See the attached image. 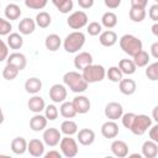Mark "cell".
<instances>
[{"mask_svg":"<svg viewBox=\"0 0 158 158\" xmlns=\"http://www.w3.org/2000/svg\"><path fill=\"white\" fill-rule=\"evenodd\" d=\"M101 135L105 138H115V137H117V135H118V125L112 120H109V121L104 122L101 125Z\"/></svg>","mask_w":158,"mask_h":158,"instance_id":"2e32d148","label":"cell"},{"mask_svg":"<svg viewBox=\"0 0 158 158\" xmlns=\"http://www.w3.org/2000/svg\"><path fill=\"white\" fill-rule=\"evenodd\" d=\"M15 1H20V0H15Z\"/></svg>","mask_w":158,"mask_h":158,"instance_id":"6f0895ef","label":"cell"},{"mask_svg":"<svg viewBox=\"0 0 158 158\" xmlns=\"http://www.w3.org/2000/svg\"><path fill=\"white\" fill-rule=\"evenodd\" d=\"M46 158H62L63 156H62V153L60 152H58V151H56V149H52V151H49V152H47V153H44L43 154Z\"/></svg>","mask_w":158,"mask_h":158,"instance_id":"f907efd6","label":"cell"},{"mask_svg":"<svg viewBox=\"0 0 158 158\" xmlns=\"http://www.w3.org/2000/svg\"><path fill=\"white\" fill-rule=\"evenodd\" d=\"M105 116L109 118V120H112V121H116L118 118H121L122 114H123V107L120 102L117 101H111L109 104H106L105 106Z\"/></svg>","mask_w":158,"mask_h":158,"instance_id":"9c48e42d","label":"cell"},{"mask_svg":"<svg viewBox=\"0 0 158 158\" xmlns=\"http://www.w3.org/2000/svg\"><path fill=\"white\" fill-rule=\"evenodd\" d=\"M148 16H149V19H151L152 21H154V22L158 21V4H154V5H152V6L149 7V10H148Z\"/></svg>","mask_w":158,"mask_h":158,"instance_id":"bcb514c9","label":"cell"},{"mask_svg":"<svg viewBox=\"0 0 158 158\" xmlns=\"http://www.w3.org/2000/svg\"><path fill=\"white\" fill-rule=\"evenodd\" d=\"M85 44V35L81 31H73L63 41V47L68 53H77Z\"/></svg>","mask_w":158,"mask_h":158,"instance_id":"3957f363","label":"cell"},{"mask_svg":"<svg viewBox=\"0 0 158 158\" xmlns=\"http://www.w3.org/2000/svg\"><path fill=\"white\" fill-rule=\"evenodd\" d=\"M47 121H48V120L46 118L44 115H41V112H40V114H36V115L32 116L31 120H30V128H31L32 131H35V132L43 131V130L46 128V126H47Z\"/></svg>","mask_w":158,"mask_h":158,"instance_id":"ffe728a7","label":"cell"},{"mask_svg":"<svg viewBox=\"0 0 158 158\" xmlns=\"http://www.w3.org/2000/svg\"><path fill=\"white\" fill-rule=\"evenodd\" d=\"M4 118H5V117H4V114H2V110H1V107H0V125H1L2 122H4Z\"/></svg>","mask_w":158,"mask_h":158,"instance_id":"9f6ffc18","label":"cell"},{"mask_svg":"<svg viewBox=\"0 0 158 158\" xmlns=\"http://www.w3.org/2000/svg\"><path fill=\"white\" fill-rule=\"evenodd\" d=\"M148 135H149V138H151L152 141H154V142L158 143V125H157V123L149 127Z\"/></svg>","mask_w":158,"mask_h":158,"instance_id":"7dc6e473","label":"cell"},{"mask_svg":"<svg viewBox=\"0 0 158 158\" xmlns=\"http://www.w3.org/2000/svg\"><path fill=\"white\" fill-rule=\"evenodd\" d=\"M81 75L88 84H93L104 80V78L106 77V70L100 64H90L83 69Z\"/></svg>","mask_w":158,"mask_h":158,"instance_id":"277c9868","label":"cell"},{"mask_svg":"<svg viewBox=\"0 0 158 158\" xmlns=\"http://www.w3.org/2000/svg\"><path fill=\"white\" fill-rule=\"evenodd\" d=\"M27 152L32 157H42L44 154V143L38 138H33L27 142Z\"/></svg>","mask_w":158,"mask_h":158,"instance_id":"4fadbf2b","label":"cell"},{"mask_svg":"<svg viewBox=\"0 0 158 158\" xmlns=\"http://www.w3.org/2000/svg\"><path fill=\"white\" fill-rule=\"evenodd\" d=\"M42 89V81L41 79L36 78V77H32V78H28L26 81H25V90L28 93V94H38Z\"/></svg>","mask_w":158,"mask_h":158,"instance_id":"cb8c5ba5","label":"cell"},{"mask_svg":"<svg viewBox=\"0 0 158 158\" xmlns=\"http://www.w3.org/2000/svg\"><path fill=\"white\" fill-rule=\"evenodd\" d=\"M60 44H62V38H60L58 35H56V33H51V35H48V36L46 37L44 46H46V48H47L48 51H51V52H56V51L59 49Z\"/></svg>","mask_w":158,"mask_h":158,"instance_id":"484cf974","label":"cell"},{"mask_svg":"<svg viewBox=\"0 0 158 158\" xmlns=\"http://www.w3.org/2000/svg\"><path fill=\"white\" fill-rule=\"evenodd\" d=\"M128 16L133 22H142L146 19V9L137 7V6H131Z\"/></svg>","mask_w":158,"mask_h":158,"instance_id":"d6a6232c","label":"cell"},{"mask_svg":"<svg viewBox=\"0 0 158 158\" xmlns=\"http://www.w3.org/2000/svg\"><path fill=\"white\" fill-rule=\"evenodd\" d=\"M72 104H73V106H74L77 114H86V112L90 110V106H91L90 100H89L86 96H84V95H78V96H75V98L73 99Z\"/></svg>","mask_w":158,"mask_h":158,"instance_id":"7c38bea8","label":"cell"},{"mask_svg":"<svg viewBox=\"0 0 158 158\" xmlns=\"http://www.w3.org/2000/svg\"><path fill=\"white\" fill-rule=\"evenodd\" d=\"M99 42L101 46L104 47H112L116 44L117 42V35L115 31H111V30H106L104 32L100 33L99 36Z\"/></svg>","mask_w":158,"mask_h":158,"instance_id":"d6986e66","label":"cell"},{"mask_svg":"<svg viewBox=\"0 0 158 158\" xmlns=\"http://www.w3.org/2000/svg\"><path fill=\"white\" fill-rule=\"evenodd\" d=\"M59 148H60V153L63 157L65 158H73L78 154V143L74 138H72V136H65L62 137L59 141Z\"/></svg>","mask_w":158,"mask_h":158,"instance_id":"8992f818","label":"cell"},{"mask_svg":"<svg viewBox=\"0 0 158 158\" xmlns=\"http://www.w3.org/2000/svg\"><path fill=\"white\" fill-rule=\"evenodd\" d=\"M43 143L44 146L48 147H56L57 144H59V141L62 138V132L56 128V127H49V128H44L43 130Z\"/></svg>","mask_w":158,"mask_h":158,"instance_id":"ba28073f","label":"cell"},{"mask_svg":"<svg viewBox=\"0 0 158 158\" xmlns=\"http://www.w3.org/2000/svg\"><path fill=\"white\" fill-rule=\"evenodd\" d=\"M152 126V118L148 115H136L135 120L130 127V131L136 136H142L147 132V130Z\"/></svg>","mask_w":158,"mask_h":158,"instance_id":"5b68a950","label":"cell"},{"mask_svg":"<svg viewBox=\"0 0 158 158\" xmlns=\"http://www.w3.org/2000/svg\"><path fill=\"white\" fill-rule=\"evenodd\" d=\"M6 62L9 64H12L14 67H16L20 72L26 68V65H27L26 56L22 54V53H20V52H14V53L9 54L7 58H6Z\"/></svg>","mask_w":158,"mask_h":158,"instance_id":"8fae6325","label":"cell"},{"mask_svg":"<svg viewBox=\"0 0 158 158\" xmlns=\"http://www.w3.org/2000/svg\"><path fill=\"white\" fill-rule=\"evenodd\" d=\"M49 98L53 102L60 104L67 99V88L63 84H53L49 88Z\"/></svg>","mask_w":158,"mask_h":158,"instance_id":"30bf717a","label":"cell"},{"mask_svg":"<svg viewBox=\"0 0 158 158\" xmlns=\"http://www.w3.org/2000/svg\"><path fill=\"white\" fill-rule=\"evenodd\" d=\"M149 56H152L154 59L158 58V42L152 43V46H151V54Z\"/></svg>","mask_w":158,"mask_h":158,"instance_id":"f5cc1de1","label":"cell"},{"mask_svg":"<svg viewBox=\"0 0 158 158\" xmlns=\"http://www.w3.org/2000/svg\"><path fill=\"white\" fill-rule=\"evenodd\" d=\"M27 107L30 109V111L35 112V114H40L44 110L46 107V102H44V99L41 98L40 95L35 94L32 98L28 99L27 101Z\"/></svg>","mask_w":158,"mask_h":158,"instance_id":"ac0fdd59","label":"cell"},{"mask_svg":"<svg viewBox=\"0 0 158 158\" xmlns=\"http://www.w3.org/2000/svg\"><path fill=\"white\" fill-rule=\"evenodd\" d=\"M59 115V110L57 109V106L54 104H49L44 107V116L47 120L49 121H54Z\"/></svg>","mask_w":158,"mask_h":158,"instance_id":"ab89813d","label":"cell"},{"mask_svg":"<svg viewBox=\"0 0 158 158\" xmlns=\"http://www.w3.org/2000/svg\"><path fill=\"white\" fill-rule=\"evenodd\" d=\"M59 114L64 117V118H73L77 115V111L72 104V101H63L60 102V107H59Z\"/></svg>","mask_w":158,"mask_h":158,"instance_id":"4dcf8cb0","label":"cell"},{"mask_svg":"<svg viewBox=\"0 0 158 158\" xmlns=\"http://www.w3.org/2000/svg\"><path fill=\"white\" fill-rule=\"evenodd\" d=\"M4 14H5V17L7 20H17L20 19L22 11H21V7L17 5V4H9L6 5L5 10H4Z\"/></svg>","mask_w":158,"mask_h":158,"instance_id":"83f0119b","label":"cell"},{"mask_svg":"<svg viewBox=\"0 0 158 158\" xmlns=\"http://www.w3.org/2000/svg\"><path fill=\"white\" fill-rule=\"evenodd\" d=\"M63 81L73 93H78V94L84 93L89 85L83 78V75L79 72H74V70L67 72L63 75Z\"/></svg>","mask_w":158,"mask_h":158,"instance_id":"6da1fadb","label":"cell"},{"mask_svg":"<svg viewBox=\"0 0 158 158\" xmlns=\"http://www.w3.org/2000/svg\"><path fill=\"white\" fill-rule=\"evenodd\" d=\"M117 25V15L112 11H107L101 16V26L106 28H114Z\"/></svg>","mask_w":158,"mask_h":158,"instance_id":"1f68e13d","label":"cell"},{"mask_svg":"<svg viewBox=\"0 0 158 158\" xmlns=\"http://www.w3.org/2000/svg\"><path fill=\"white\" fill-rule=\"evenodd\" d=\"M59 131L65 136H73V135H75L78 132V125L73 120L67 118L65 121H63L60 123V130Z\"/></svg>","mask_w":158,"mask_h":158,"instance_id":"f1b7e54d","label":"cell"},{"mask_svg":"<svg viewBox=\"0 0 158 158\" xmlns=\"http://www.w3.org/2000/svg\"><path fill=\"white\" fill-rule=\"evenodd\" d=\"M118 68L122 72V74H126V75H132L135 72H136V65L133 63L132 59H121L118 62Z\"/></svg>","mask_w":158,"mask_h":158,"instance_id":"e575fe53","label":"cell"},{"mask_svg":"<svg viewBox=\"0 0 158 158\" xmlns=\"http://www.w3.org/2000/svg\"><path fill=\"white\" fill-rule=\"evenodd\" d=\"M149 59H151V56L148 54V52L141 49L139 52H137V53L133 56V59H132V60H133V63H135L136 67L143 68V67H146L147 64H149Z\"/></svg>","mask_w":158,"mask_h":158,"instance_id":"f546056e","label":"cell"},{"mask_svg":"<svg viewBox=\"0 0 158 158\" xmlns=\"http://www.w3.org/2000/svg\"><path fill=\"white\" fill-rule=\"evenodd\" d=\"M19 73H20V70L16 67H14L12 64H9V63L2 69V77H4L5 80H14L19 75Z\"/></svg>","mask_w":158,"mask_h":158,"instance_id":"74e56055","label":"cell"},{"mask_svg":"<svg viewBox=\"0 0 158 158\" xmlns=\"http://www.w3.org/2000/svg\"><path fill=\"white\" fill-rule=\"evenodd\" d=\"M35 28H36V22L31 17H25L19 23V31L21 35H25V36L33 33Z\"/></svg>","mask_w":158,"mask_h":158,"instance_id":"603a6c76","label":"cell"},{"mask_svg":"<svg viewBox=\"0 0 158 158\" xmlns=\"http://www.w3.org/2000/svg\"><path fill=\"white\" fill-rule=\"evenodd\" d=\"M135 116H136V114H133V112L122 114L121 121H122V125H123L127 130H130V127H131V125H132V122H133V120H135Z\"/></svg>","mask_w":158,"mask_h":158,"instance_id":"ee69618b","label":"cell"},{"mask_svg":"<svg viewBox=\"0 0 158 158\" xmlns=\"http://www.w3.org/2000/svg\"><path fill=\"white\" fill-rule=\"evenodd\" d=\"M86 31L90 36H99L102 32V26H101V23L93 21L86 26Z\"/></svg>","mask_w":158,"mask_h":158,"instance_id":"b9f144b4","label":"cell"},{"mask_svg":"<svg viewBox=\"0 0 158 158\" xmlns=\"http://www.w3.org/2000/svg\"><path fill=\"white\" fill-rule=\"evenodd\" d=\"M142 156L144 158H156L158 156V144L157 142L148 139L142 144Z\"/></svg>","mask_w":158,"mask_h":158,"instance_id":"7402d4cb","label":"cell"},{"mask_svg":"<svg viewBox=\"0 0 158 158\" xmlns=\"http://www.w3.org/2000/svg\"><path fill=\"white\" fill-rule=\"evenodd\" d=\"M93 64V56L89 52H79L74 57V67L83 70L85 67Z\"/></svg>","mask_w":158,"mask_h":158,"instance_id":"e0dca14e","label":"cell"},{"mask_svg":"<svg viewBox=\"0 0 158 158\" xmlns=\"http://www.w3.org/2000/svg\"><path fill=\"white\" fill-rule=\"evenodd\" d=\"M110 149H111L112 154L118 157V158H125V157L128 156V146L125 141H121V139L112 141V143L110 146Z\"/></svg>","mask_w":158,"mask_h":158,"instance_id":"5bb4252c","label":"cell"},{"mask_svg":"<svg viewBox=\"0 0 158 158\" xmlns=\"http://www.w3.org/2000/svg\"><path fill=\"white\" fill-rule=\"evenodd\" d=\"M0 6H1V4H0Z\"/></svg>","mask_w":158,"mask_h":158,"instance_id":"91938a15","label":"cell"},{"mask_svg":"<svg viewBox=\"0 0 158 158\" xmlns=\"http://www.w3.org/2000/svg\"><path fill=\"white\" fill-rule=\"evenodd\" d=\"M77 138L81 146H90L95 141V132L90 128H81L77 132Z\"/></svg>","mask_w":158,"mask_h":158,"instance_id":"9a60e30c","label":"cell"},{"mask_svg":"<svg viewBox=\"0 0 158 158\" xmlns=\"http://www.w3.org/2000/svg\"><path fill=\"white\" fill-rule=\"evenodd\" d=\"M12 30V25L10 23V21L0 17V36H7L9 33H11Z\"/></svg>","mask_w":158,"mask_h":158,"instance_id":"7bdbcfd3","label":"cell"},{"mask_svg":"<svg viewBox=\"0 0 158 158\" xmlns=\"http://www.w3.org/2000/svg\"><path fill=\"white\" fill-rule=\"evenodd\" d=\"M51 1L62 14H68L73 10V0H51Z\"/></svg>","mask_w":158,"mask_h":158,"instance_id":"d590c367","label":"cell"},{"mask_svg":"<svg viewBox=\"0 0 158 158\" xmlns=\"http://www.w3.org/2000/svg\"><path fill=\"white\" fill-rule=\"evenodd\" d=\"M7 56H9V47L2 40H0V62L5 60Z\"/></svg>","mask_w":158,"mask_h":158,"instance_id":"f6af8a7d","label":"cell"},{"mask_svg":"<svg viewBox=\"0 0 158 158\" xmlns=\"http://www.w3.org/2000/svg\"><path fill=\"white\" fill-rule=\"evenodd\" d=\"M122 0H104V4L106 7L114 10V9H117L120 5H121Z\"/></svg>","mask_w":158,"mask_h":158,"instance_id":"c3c4849f","label":"cell"},{"mask_svg":"<svg viewBox=\"0 0 158 158\" xmlns=\"http://www.w3.org/2000/svg\"><path fill=\"white\" fill-rule=\"evenodd\" d=\"M118 89L123 94V95H132L136 93V89H137V85H136V81L133 79H130V78H126V79H121L118 81Z\"/></svg>","mask_w":158,"mask_h":158,"instance_id":"44dd1931","label":"cell"},{"mask_svg":"<svg viewBox=\"0 0 158 158\" xmlns=\"http://www.w3.org/2000/svg\"><path fill=\"white\" fill-rule=\"evenodd\" d=\"M88 15L86 12L81 11V10H78V11H74L73 14L69 15V17L67 19V23L70 28L73 30H80L83 28L84 26L88 25Z\"/></svg>","mask_w":158,"mask_h":158,"instance_id":"52a82bcc","label":"cell"},{"mask_svg":"<svg viewBox=\"0 0 158 158\" xmlns=\"http://www.w3.org/2000/svg\"><path fill=\"white\" fill-rule=\"evenodd\" d=\"M11 151L12 153L20 156V154H23L26 151H27V141L23 138V137H15L12 141H11Z\"/></svg>","mask_w":158,"mask_h":158,"instance_id":"d4e9b609","label":"cell"},{"mask_svg":"<svg viewBox=\"0 0 158 158\" xmlns=\"http://www.w3.org/2000/svg\"><path fill=\"white\" fill-rule=\"evenodd\" d=\"M146 77L152 80V81H157L158 80V62H153L151 64L146 65Z\"/></svg>","mask_w":158,"mask_h":158,"instance_id":"f35d334b","label":"cell"},{"mask_svg":"<svg viewBox=\"0 0 158 158\" xmlns=\"http://www.w3.org/2000/svg\"><path fill=\"white\" fill-rule=\"evenodd\" d=\"M118 43H120V48H121L126 54H128V56H131V57H133L137 52H139L141 49H143L142 41H141L138 37H136V36H133V35H130V33L123 35V36L120 38Z\"/></svg>","mask_w":158,"mask_h":158,"instance_id":"7a4b0ae2","label":"cell"},{"mask_svg":"<svg viewBox=\"0 0 158 158\" xmlns=\"http://www.w3.org/2000/svg\"><path fill=\"white\" fill-rule=\"evenodd\" d=\"M25 5L32 10H42L46 7L48 0H23Z\"/></svg>","mask_w":158,"mask_h":158,"instance_id":"60d3db41","label":"cell"},{"mask_svg":"<svg viewBox=\"0 0 158 158\" xmlns=\"http://www.w3.org/2000/svg\"><path fill=\"white\" fill-rule=\"evenodd\" d=\"M7 47H10L11 49H20L23 46V38L20 33L17 32H11L7 35V42H6Z\"/></svg>","mask_w":158,"mask_h":158,"instance_id":"4316f807","label":"cell"},{"mask_svg":"<svg viewBox=\"0 0 158 158\" xmlns=\"http://www.w3.org/2000/svg\"><path fill=\"white\" fill-rule=\"evenodd\" d=\"M154 1H158V0H154Z\"/></svg>","mask_w":158,"mask_h":158,"instance_id":"680465c9","label":"cell"},{"mask_svg":"<svg viewBox=\"0 0 158 158\" xmlns=\"http://www.w3.org/2000/svg\"><path fill=\"white\" fill-rule=\"evenodd\" d=\"M147 4H148V0H131V6H137V7L146 9Z\"/></svg>","mask_w":158,"mask_h":158,"instance_id":"816d5d0a","label":"cell"},{"mask_svg":"<svg viewBox=\"0 0 158 158\" xmlns=\"http://www.w3.org/2000/svg\"><path fill=\"white\" fill-rule=\"evenodd\" d=\"M106 77H107V79H109L110 81H112V83H118V81L123 78V74H122V72L120 70L118 67L112 65V67H110V68L107 69Z\"/></svg>","mask_w":158,"mask_h":158,"instance_id":"8d00e7d4","label":"cell"},{"mask_svg":"<svg viewBox=\"0 0 158 158\" xmlns=\"http://www.w3.org/2000/svg\"><path fill=\"white\" fill-rule=\"evenodd\" d=\"M35 22H36V26H38V27H41V28H47V27L51 25V22H52V17H51V15H49L48 12H46V11H40V12L36 15Z\"/></svg>","mask_w":158,"mask_h":158,"instance_id":"836d02e7","label":"cell"},{"mask_svg":"<svg viewBox=\"0 0 158 158\" xmlns=\"http://www.w3.org/2000/svg\"><path fill=\"white\" fill-rule=\"evenodd\" d=\"M152 33H153L156 37H158V23H157V22H154L153 26H152Z\"/></svg>","mask_w":158,"mask_h":158,"instance_id":"db71d44e","label":"cell"},{"mask_svg":"<svg viewBox=\"0 0 158 158\" xmlns=\"http://www.w3.org/2000/svg\"><path fill=\"white\" fill-rule=\"evenodd\" d=\"M78 5H79L81 9L86 10V9L93 7V5H94V0H78Z\"/></svg>","mask_w":158,"mask_h":158,"instance_id":"681fc988","label":"cell"},{"mask_svg":"<svg viewBox=\"0 0 158 158\" xmlns=\"http://www.w3.org/2000/svg\"><path fill=\"white\" fill-rule=\"evenodd\" d=\"M157 110H158V107L156 106V107L153 109V120H154V121H158V118H157Z\"/></svg>","mask_w":158,"mask_h":158,"instance_id":"11a10c76","label":"cell"}]
</instances>
